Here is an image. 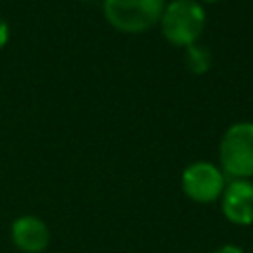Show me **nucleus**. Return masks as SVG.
Segmentation results:
<instances>
[{
	"label": "nucleus",
	"mask_w": 253,
	"mask_h": 253,
	"mask_svg": "<svg viewBox=\"0 0 253 253\" xmlns=\"http://www.w3.org/2000/svg\"><path fill=\"white\" fill-rule=\"evenodd\" d=\"M206 8L198 0H170L160 14L158 28L170 45L188 47L200 42L206 30Z\"/></svg>",
	"instance_id": "obj_1"
},
{
	"label": "nucleus",
	"mask_w": 253,
	"mask_h": 253,
	"mask_svg": "<svg viewBox=\"0 0 253 253\" xmlns=\"http://www.w3.org/2000/svg\"><path fill=\"white\" fill-rule=\"evenodd\" d=\"M217 166L227 180L253 178V121L231 123L217 146Z\"/></svg>",
	"instance_id": "obj_2"
},
{
	"label": "nucleus",
	"mask_w": 253,
	"mask_h": 253,
	"mask_svg": "<svg viewBox=\"0 0 253 253\" xmlns=\"http://www.w3.org/2000/svg\"><path fill=\"white\" fill-rule=\"evenodd\" d=\"M166 0H103L107 24L123 34H142L158 26Z\"/></svg>",
	"instance_id": "obj_3"
},
{
	"label": "nucleus",
	"mask_w": 253,
	"mask_h": 253,
	"mask_svg": "<svg viewBox=\"0 0 253 253\" xmlns=\"http://www.w3.org/2000/svg\"><path fill=\"white\" fill-rule=\"evenodd\" d=\"M225 184H227V176L221 172L217 164L210 160L190 162L180 176V186L184 196L194 204H202V206L219 202Z\"/></svg>",
	"instance_id": "obj_4"
},
{
	"label": "nucleus",
	"mask_w": 253,
	"mask_h": 253,
	"mask_svg": "<svg viewBox=\"0 0 253 253\" xmlns=\"http://www.w3.org/2000/svg\"><path fill=\"white\" fill-rule=\"evenodd\" d=\"M223 217L233 225L253 223V180L237 178L227 180L225 190L219 198Z\"/></svg>",
	"instance_id": "obj_5"
},
{
	"label": "nucleus",
	"mask_w": 253,
	"mask_h": 253,
	"mask_svg": "<svg viewBox=\"0 0 253 253\" xmlns=\"http://www.w3.org/2000/svg\"><path fill=\"white\" fill-rule=\"evenodd\" d=\"M10 239L14 247L22 253H42L47 249L51 233H49L47 223L42 217L34 213H24L12 221Z\"/></svg>",
	"instance_id": "obj_6"
},
{
	"label": "nucleus",
	"mask_w": 253,
	"mask_h": 253,
	"mask_svg": "<svg viewBox=\"0 0 253 253\" xmlns=\"http://www.w3.org/2000/svg\"><path fill=\"white\" fill-rule=\"evenodd\" d=\"M184 51H186L184 53V63H186L190 73L204 75V73L210 71V67L213 63V55H211V51L206 45H202L198 42V43H192V45L184 47Z\"/></svg>",
	"instance_id": "obj_7"
},
{
	"label": "nucleus",
	"mask_w": 253,
	"mask_h": 253,
	"mask_svg": "<svg viewBox=\"0 0 253 253\" xmlns=\"http://www.w3.org/2000/svg\"><path fill=\"white\" fill-rule=\"evenodd\" d=\"M10 42V26L4 18H0V49H4Z\"/></svg>",
	"instance_id": "obj_8"
},
{
	"label": "nucleus",
	"mask_w": 253,
	"mask_h": 253,
	"mask_svg": "<svg viewBox=\"0 0 253 253\" xmlns=\"http://www.w3.org/2000/svg\"><path fill=\"white\" fill-rule=\"evenodd\" d=\"M213 253H245V249H241V247L235 245V243H223V245H219Z\"/></svg>",
	"instance_id": "obj_9"
},
{
	"label": "nucleus",
	"mask_w": 253,
	"mask_h": 253,
	"mask_svg": "<svg viewBox=\"0 0 253 253\" xmlns=\"http://www.w3.org/2000/svg\"><path fill=\"white\" fill-rule=\"evenodd\" d=\"M200 4H215V2H219V0H198Z\"/></svg>",
	"instance_id": "obj_10"
},
{
	"label": "nucleus",
	"mask_w": 253,
	"mask_h": 253,
	"mask_svg": "<svg viewBox=\"0 0 253 253\" xmlns=\"http://www.w3.org/2000/svg\"><path fill=\"white\" fill-rule=\"evenodd\" d=\"M251 180H253V178H251Z\"/></svg>",
	"instance_id": "obj_11"
}]
</instances>
